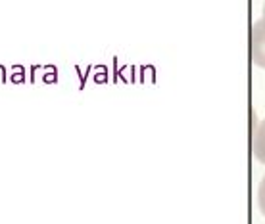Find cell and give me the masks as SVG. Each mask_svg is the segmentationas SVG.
Segmentation results:
<instances>
[{"mask_svg":"<svg viewBox=\"0 0 265 224\" xmlns=\"http://www.w3.org/2000/svg\"><path fill=\"white\" fill-rule=\"evenodd\" d=\"M262 17L265 19V4H264V14H262Z\"/></svg>","mask_w":265,"mask_h":224,"instance_id":"obj_4","label":"cell"},{"mask_svg":"<svg viewBox=\"0 0 265 224\" xmlns=\"http://www.w3.org/2000/svg\"><path fill=\"white\" fill-rule=\"evenodd\" d=\"M252 152H254V157L262 165H265V119L256 125L254 138H252Z\"/></svg>","mask_w":265,"mask_h":224,"instance_id":"obj_2","label":"cell"},{"mask_svg":"<svg viewBox=\"0 0 265 224\" xmlns=\"http://www.w3.org/2000/svg\"><path fill=\"white\" fill-rule=\"evenodd\" d=\"M252 62L265 69V19L260 17L252 27Z\"/></svg>","mask_w":265,"mask_h":224,"instance_id":"obj_1","label":"cell"},{"mask_svg":"<svg viewBox=\"0 0 265 224\" xmlns=\"http://www.w3.org/2000/svg\"><path fill=\"white\" fill-rule=\"evenodd\" d=\"M258 205H260V211L265 217V174L260 182V188H258Z\"/></svg>","mask_w":265,"mask_h":224,"instance_id":"obj_3","label":"cell"}]
</instances>
